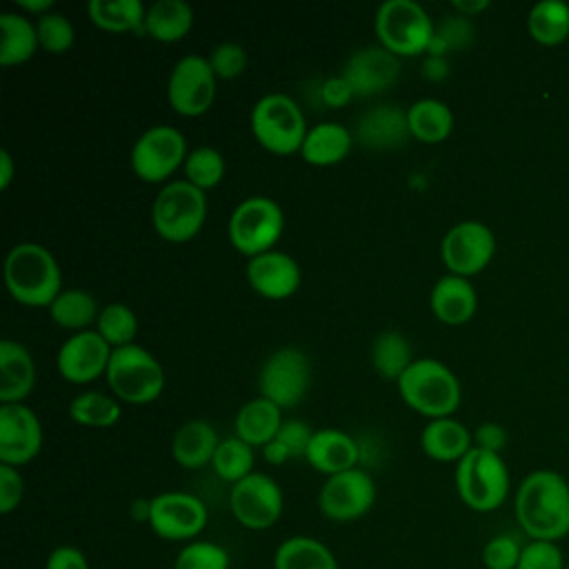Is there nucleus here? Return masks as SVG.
<instances>
[{
    "mask_svg": "<svg viewBox=\"0 0 569 569\" xmlns=\"http://www.w3.org/2000/svg\"><path fill=\"white\" fill-rule=\"evenodd\" d=\"M449 73V62L447 58H440V56H427L422 60V78L431 80V82H440L445 80Z\"/></svg>",
    "mask_w": 569,
    "mask_h": 569,
    "instance_id": "864d4df0",
    "label": "nucleus"
},
{
    "mask_svg": "<svg viewBox=\"0 0 569 569\" xmlns=\"http://www.w3.org/2000/svg\"><path fill=\"white\" fill-rule=\"evenodd\" d=\"M525 542H520L513 533H496L491 536L480 551V560L485 569H516Z\"/></svg>",
    "mask_w": 569,
    "mask_h": 569,
    "instance_id": "c03bdc74",
    "label": "nucleus"
},
{
    "mask_svg": "<svg viewBox=\"0 0 569 569\" xmlns=\"http://www.w3.org/2000/svg\"><path fill=\"white\" fill-rule=\"evenodd\" d=\"M284 231V213L273 198L249 196L236 204L227 222L231 247L247 256H260L276 247Z\"/></svg>",
    "mask_w": 569,
    "mask_h": 569,
    "instance_id": "1a4fd4ad",
    "label": "nucleus"
},
{
    "mask_svg": "<svg viewBox=\"0 0 569 569\" xmlns=\"http://www.w3.org/2000/svg\"><path fill=\"white\" fill-rule=\"evenodd\" d=\"M342 76L356 96L369 98L387 91L398 80L400 58L380 44L360 47L347 58Z\"/></svg>",
    "mask_w": 569,
    "mask_h": 569,
    "instance_id": "6ab92c4d",
    "label": "nucleus"
},
{
    "mask_svg": "<svg viewBox=\"0 0 569 569\" xmlns=\"http://www.w3.org/2000/svg\"><path fill=\"white\" fill-rule=\"evenodd\" d=\"M311 438H313V429L307 422H302L298 418H284V422L280 425L273 440L284 449L289 460H296V458L307 456Z\"/></svg>",
    "mask_w": 569,
    "mask_h": 569,
    "instance_id": "de8ad7c7",
    "label": "nucleus"
},
{
    "mask_svg": "<svg viewBox=\"0 0 569 569\" xmlns=\"http://www.w3.org/2000/svg\"><path fill=\"white\" fill-rule=\"evenodd\" d=\"M471 40H473V24L469 18H465L460 13L445 16L440 22H436L427 56L447 58V53L469 47Z\"/></svg>",
    "mask_w": 569,
    "mask_h": 569,
    "instance_id": "a19ab883",
    "label": "nucleus"
},
{
    "mask_svg": "<svg viewBox=\"0 0 569 569\" xmlns=\"http://www.w3.org/2000/svg\"><path fill=\"white\" fill-rule=\"evenodd\" d=\"M96 331L109 342L111 349L133 345L138 336V318L124 302H109L100 309L96 320Z\"/></svg>",
    "mask_w": 569,
    "mask_h": 569,
    "instance_id": "ea45409f",
    "label": "nucleus"
},
{
    "mask_svg": "<svg viewBox=\"0 0 569 569\" xmlns=\"http://www.w3.org/2000/svg\"><path fill=\"white\" fill-rule=\"evenodd\" d=\"M513 516L527 540L560 542L569 536V482L553 469L527 473L513 496Z\"/></svg>",
    "mask_w": 569,
    "mask_h": 569,
    "instance_id": "f257e3e1",
    "label": "nucleus"
},
{
    "mask_svg": "<svg viewBox=\"0 0 569 569\" xmlns=\"http://www.w3.org/2000/svg\"><path fill=\"white\" fill-rule=\"evenodd\" d=\"M473 447V433L456 418H436L420 431V449L436 462H458Z\"/></svg>",
    "mask_w": 569,
    "mask_h": 569,
    "instance_id": "bb28decb",
    "label": "nucleus"
},
{
    "mask_svg": "<svg viewBox=\"0 0 569 569\" xmlns=\"http://www.w3.org/2000/svg\"><path fill=\"white\" fill-rule=\"evenodd\" d=\"M49 316L58 327L78 333V331L91 329L89 325L98 320L100 309L96 298L89 291L71 287V289H62L56 296V300L49 305Z\"/></svg>",
    "mask_w": 569,
    "mask_h": 569,
    "instance_id": "72a5a7b5",
    "label": "nucleus"
},
{
    "mask_svg": "<svg viewBox=\"0 0 569 569\" xmlns=\"http://www.w3.org/2000/svg\"><path fill=\"white\" fill-rule=\"evenodd\" d=\"M305 460L322 476H336L340 471L358 467L360 445L353 436L336 427H322L313 431Z\"/></svg>",
    "mask_w": 569,
    "mask_h": 569,
    "instance_id": "4be33fe9",
    "label": "nucleus"
},
{
    "mask_svg": "<svg viewBox=\"0 0 569 569\" xmlns=\"http://www.w3.org/2000/svg\"><path fill=\"white\" fill-rule=\"evenodd\" d=\"M413 351L405 333L396 329L380 331L371 345V365L380 378L398 382V378L413 362Z\"/></svg>",
    "mask_w": 569,
    "mask_h": 569,
    "instance_id": "f704fd0d",
    "label": "nucleus"
},
{
    "mask_svg": "<svg viewBox=\"0 0 569 569\" xmlns=\"http://www.w3.org/2000/svg\"><path fill=\"white\" fill-rule=\"evenodd\" d=\"M36 387V362L29 349L11 338L0 342V405L24 402Z\"/></svg>",
    "mask_w": 569,
    "mask_h": 569,
    "instance_id": "b1692460",
    "label": "nucleus"
},
{
    "mask_svg": "<svg viewBox=\"0 0 569 569\" xmlns=\"http://www.w3.org/2000/svg\"><path fill=\"white\" fill-rule=\"evenodd\" d=\"M104 376L111 393L129 405L153 402L164 389L160 360L136 342L113 349Z\"/></svg>",
    "mask_w": 569,
    "mask_h": 569,
    "instance_id": "6e6552de",
    "label": "nucleus"
},
{
    "mask_svg": "<svg viewBox=\"0 0 569 569\" xmlns=\"http://www.w3.org/2000/svg\"><path fill=\"white\" fill-rule=\"evenodd\" d=\"M16 7L20 13L36 16V20H38L44 13L53 11V0H16Z\"/></svg>",
    "mask_w": 569,
    "mask_h": 569,
    "instance_id": "5fc2aeb1",
    "label": "nucleus"
},
{
    "mask_svg": "<svg viewBox=\"0 0 569 569\" xmlns=\"http://www.w3.org/2000/svg\"><path fill=\"white\" fill-rule=\"evenodd\" d=\"M396 385L402 402L429 420L453 416L462 400L456 373L436 358H416Z\"/></svg>",
    "mask_w": 569,
    "mask_h": 569,
    "instance_id": "7ed1b4c3",
    "label": "nucleus"
},
{
    "mask_svg": "<svg viewBox=\"0 0 569 569\" xmlns=\"http://www.w3.org/2000/svg\"><path fill=\"white\" fill-rule=\"evenodd\" d=\"M4 284L18 305L49 309L62 291V271L44 244L18 242L4 258Z\"/></svg>",
    "mask_w": 569,
    "mask_h": 569,
    "instance_id": "f03ea898",
    "label": "nucleus"
},
{
    "mask_svg": "<svg viewBox=\"0 0 569 569\" xmlns=\"http://www.w3.org/2000/svg\"><path fill=\"white\" fill-rule=\"evenodd\" d=\"M149 511H151V498H138L131 502V518L136 522H149Z\"/></svg>",
    "mask_w": 569,
    "mask_h": 569,
    "instance_id": "13d9d810",
    "label": "nucleus"
},
{
    "mask_svg": "<svg viewBox=\"0 0 569 569\" xmlns=\"http://www.w3.org/2000/svg\"><path fill=\"white\" fill-rule=\"evenodd\" d=\"M376 505V482L369 471L353 467L329 476L318 491V509L331 522H353Z\"/></svg>",
    "mask_w": 569,
    "mask_h": 569,
    "instance_id": "2eb2a0df",
    "label": "nucleus"
},
{
    "mask_svg": "<svg viewBox=\"0 0 569 569\" xmlns=\"http://www.w3.org/2000/svg\"><path fill=\"white\" fill-rule=\"evenodd\" d=\"M273 569H340L336 553L320 538L289 536L273 551Z\"/></svg>",
    "mask_w": 569,
    "mask_h": 569,
    "instance_id": "7c9ffc66",
    "label": "nucleus"
},
{
    "mask_svg": "<svg viewBox=\"0 0 569 569\" xmlns=\"http://www.w3.org/2000/svg\"><path fill=\"white\" fill-rule=\"evenodd\" d=\"M311 385V362L298 347H280L260 367L258 391L280 409L296 407L305 400Z\"/></svg>",
    "mask_w": 569,
    "mask_h": 569,
    "instance_id": "9b49d317",
    "label": "nucleus"
},
{
    "mask_svg": "<svg viewBox=\"0 0 569 569\" xmlns=\"http://www.w3.org/2000/svg\"><path fill=\"white\" fill-rule=\"evenodd\" d=\"M229 509L240 527L249 531H264L280 520L284 511V493L271 476L253 471L231 485Z\"/></svg>",
    "mask_w": 569,
    "mask_h": 569,
    "instance_id": "ddd939ff",
    "label": "nucleus"
},
{
    "mask_svg": "<svg viewBox=\"0 0 569 569\" xmlns=\"http://www.w3.org/2000/svg\"><path fill=\"white\" fill-rule=\"evenodd\" d=\"M36 31H38L40 49H44L47 53L60 56L69 51L76 42V29L71 20L56 9L36 20Z\"/></svg>",
    "mask_w": 569,
    "mask_h": 569,
    "instance_id": "37998d69",
    "label": "nucleus"
},
{
    "mask_svg": "<svg viewBox=\"0 0 569 569\" xmlns=\"http://www.w3.org/2000/svg\"><path fill=\"white\" fill-rule=\"evenodd\" d=\"M496 253L493 231L478 220L453 224L440 242V258L449 273L471 278L480 273Z\"/></svg>",
    "mask_w": 569,
    "mask_h": 569,
    "instance_id": "dca6fc26",
    "label": "nucleus"
},
{
    "mask_svg": "<svg viewBox=\"0 0 569 569\" xmlns=\"http://www.w3.org/2000/svg\"><path fill=\"white\" fill-rule=\"evenodd\" d=\"M24 496V480L18 467L0 465V513H11L18 509Z\"/></svg>",
    "mask_w": 569,
    "mask_h": 569,
    "instance_id": "09e8293b",
    "label": "nucleus"
},
{
    "mask_svg": "<svg viewBox=\"0 0 569 569\" xmlns=\"http://www.w3.org/2000/svg\"><path fill=\"white\" fill-rule=\"evenodd\" d=\"M216 73L209 67L207 56H182L167 80L169 107L184 118H198L213 107L216 100Z\"/></svg>",
    "mask_w": 569,
    "mask_h": 569,
    "instance_id": "4468645a",
    "label": "nucleus"
},
{
    "mask_svg": "<svg viewBox=\"0 0 569 569\" xmlns=\"http://www.w3.org/2000/svg\"><path fill=\"white\" fill-rule=\"evenodd\" d=\"M451 7H453L456 13H460L465 18H471L480 11H485L489 7V0H453Z\"/></svg>",
    "mask_w": 569,
    "mask_h": 569,
    "instance_id": "6e6d98bb",
    "label": "nucleus"
},
{
    "mask_svg": "<svg viewBox=\"0 0 569 569\" xmlns=\"http://www.w3.org/2000/svg\"><path fill=\"white\" fill-rule=\"evenodd\" d=\"M13 173H16V164H13V158L7 149L0 151V189H9L11 180H13Z\"/></svg>",
    "mask_w": 569,
    "mask_h": 569,
    "instance_id": "4d7b16f0",
    "label": "nucleus"
},
{
    "mask_svg": "<svg viewBox=\"0 0 569 569\" xmlns=\"http://www.w3.org/2000/svg\"><path fill=\"white\" fill-rule=\"evenodd\" d=\"M353 140V131H349L345 124L333 120L318 122L309 127L300 156L311 167H331L349 156Z\"/></svg>",
    "mask_w": 569,
    "mask_h": 569,
    "instance_id": "a878e982",
    "label": "nucleus"
},
{
    "mask_svg": "<svg viewBox=\"0 0 569 569\" xmlns=\"http://www.w3.org/2000/svg\"><path fill=\"white\" fill-rule=\"evenodd\" d=\"M40 49L36 22L20 11L0 13V64L16 67L36 56Z\"/></svg>",
    "mask_w": 569,
    "mask_h": 569,
    "instance_id": "c85d7f7f",
    "label": "nucleus"
},
{
    "mask_svg": "<svg viewBox=\"0 0 569 569\" xmlns=\"http://www.w3.org/2000/svg\"><path fill=\"white\" fill-rule=\"evenodd\" d=\"M565 551L558 542L527 540L516 569H565Z\"/></svg>",
    "mask_w": 569,
    "mask_h": 569,
    "instance_id": "49530a36",
    "label": "nucleus"
},
{
    "mask_svg": "<svg viewBox=\"0 0 569 569\" xmlns=\"http://www.w3.org/2000/svg\"><path fill=\"white\" fill-rule=\"evenodd\" d=\"M436 22L416 0H385L376 9L373 31L378 44L398 58H413L429 51Z\"/></svg>",
    "mask_w": 569,
    "mask_h": 569,
    "instance_id": "423d86ee",
    "label": "nucleus"
},
{
    "mask_svg": "<svg viewBox=\"0 0 569 569\" xmlns=\"http://www.w3.org/2000/svg\"><path fill=\"white\" fill-rule=\"evenodd\" d=\"M182 171H184L187 182L207 191V189H213L222 182L227 164H224V158L218 149H213L209 144H202V147H196L187 153Z\"/></svg>",
    "mask_w": 569,
    "mask_h": 569,
    "instance_id": "58836bf2",
    "label": "nucleus"
},
{
    "mask_svg": "<svg viewBox=\"0 0 569 569\" xmlns=\"http://www.w3.org/2000/svg\"><path fill=\"white\" fill-rule=\"evenodd\" d=\"M218 445L220 438L213 425L202 418H191L173 431L171 458L182 469H202L211 465Z\"/></svg>",
    "mask_w": 569,
    "mask_h": 569,
    "instance_id": "393cba45",
    "label": "nucleus"
},
{
    "mask_svg": "<svg viewBox=\"0 0 569 569\" xmlns=\"http://www.w3.org/2000/svg\"><path fill=\"white\" fill-rule=\"evenodd\" d=\"M529 36L540 44H558L569 36V4L565 0H540L527 16Z\"/></svg>",
    "mask_w": 569,
    "mask_h": 569,
    "instance_id": "c9c22d12",
    "label": "nucleus"
},
{
    "mask_svg": "<svg viewBox=\"0 0 569 569\" xmlns=\"http://www.w3.org/2000/svg\"><path fill=\"white\" fill-rule=\"evenodd\" d=\"M42 449V425L24 402L0 405V465L24 467Z\"/></svg>",
    "mask_w": 569,
    "mask_h": 569,
    "instance_id": "f3484780",
    "label": "nucleus"
},
{
    "mask_svg": "<svg viewBox=\"0 0 569 569\" xmlns=\"http://www.w3.org/2000/svg\"><path fill=\"white\" fill-rule=\"evenodd\" d=\"M318 93H320V100H322L327 107H331V109H342V107H347V104L356 98L351 84L345 80L342 73L325 78V80L320 82Z\"/></svg>",
    "mask_w": 569,
    "mask_h": 569,
    "instance_id": "8fccbe9b",
    "label": "nucleus"
},
{
    "mask_svg": "<svg viewBox=\"0 0 569 569\" xmlns=\"http://www.w3.org/2000/svg\"><path fill=\"white\" fill-rule=\"evenodd\" d=\"M431 313L449 327H460L469 322L478 309V293L469 278L447 273L436 280L429 293Z\"/></svg>",
    "mask_w": 569,
    "mask_h": 569,
    "instance_id": "5701e85b",
    "label": "nucleus"
},
{
    "mask_svg": "<svg viewBox=\"0 0 569 569\" xmlns=\"http://www.w3.org/2000/svg\"><path fill=\"white\" fill-rule=\"evenodd\" d=\"M44 569H91L89 558L73 545H58L49 551Z\"/></svg>",
    "mask_w": 569,
    "mask_h": 569,
    "instance_id": "3c124183",
    "label": "nucleus"
},
{
    "mask_svg": "<svg viewBox=\"0 0 569 569\" xmlns=\"http://www.w3.org/2000/svg\"><path fill=\"white\" fill-rule=\"evenodd\" d=\"M282 422H284L282 409L278 405H273L271 400L258 396L238 409L233 427H236V436L240 440H244L253 449L256 447L262 449L267 442H271L276 438Z\"/></svg>",
    "mask_w": 569,
    "mask_h": 569,
    "instance_id": "cd10ccee",
    "label": "nucleus"
},
{
    "mask_svg": "<svg viewBox=\"0 0 569 569\" xmlns=\"http://www.w3.org/2000/svg\"><path fill=\"white\" fill-rule=\"evenodd\" d=\"M565 569H569V562H567V567H565Z\"/></svg>",
    "mask_w": 569,
    "mask_h": 569,
    "instance_id": "bf43d9fd",
    "label": "nucleus"
},
{
    "mask_svg": "<svg viewBox=\"0 0 569 569\" xmlns=\"http://www.w3.org/2000/svg\"><path fill=\"white\" fill-rule=\"evenodd\" d=\"M207 60H209L211 71L220 80H233V78L242 76L247 64H249L247 49L242 44H238V42H220V44H216L209 51Z\"/></svg>",
    "mask_w": 569,
    "mask_h": 569,
    "instance_id": "a18cd8bd",
    "label": "nucleus"
},
{
    "mask_svg": "<svg viewBox=\"0 0 569 569\" xmlns=\"http://www.w3.org/2000/svg\"><path fill=\"white\" fill-rule=\"evenodd\" d=\"M353 138L360 147L373 151H389L402 147L411 138L407 109L398 104H376L367 109L356 122Z\"/></svg>",
    "mask_w": 569,
    "mask_h": 569,
    "instance_id": "412c9836",
    "label": "nucleus"
},
{
    "mask_svg": "<svg viewBox=\"0 0 569 569\" xmlns=\"http://www.w3.org/2000/svg\"><path fill=\"white\" fill-rule=\"evenodd\" d=\"M407 122L411 138L425 144H438L449 138L453 129V113L449 104L438 98H420L409 104Z\"/></svg>",
    "mask_w": 569,
    "mask_h": 569,
    "instance_id": "473e14b6",
    "label": "nucleus"
},
{
    "mask_svg": "<svg viewBox=\"0 0 569 569\" xmlns=\"http://www.w3.org/2000/svg\"><path fill=\"white\" fill-rule=\"evenodd\" d=\"M253 465H256V453L251 445L240 440L236 433L229 438H220V445L211 460L213 473L220 480L236 485L249 473H253Z\"/></svg>",
    "mask_w": 569,
    "mask_h": 569,
    "instance_id": "4c0bfd02",
    "label": "nucleus"
},
{
    "mask_svg": "<svg viewBox=\"0 0 569 569\" xmlns=\"http://www.w3.org/2000/svg\"><path fill=\"white\" fill-rule=\"evenodd\" d=\"M249 124L258 144L276 156L300 153L309 131L302 107L280 91L258 98L251 109Z\"/></svg>",
    "mask_w": 569,
    "mask_h": 569,
    "instance_id": "39448f33",
    "label": "nucleus"
},
{
    "mask_svg": "<svg viewBox=\"0 0 569 569\" xmlns=\"http://www.w3.org/2000/svg\"><path fill=\"white\" fill-rule=\"evenodd\" d=\"M111 353L109 342L96 329H87L71 333V338L60 345L56 367L67 382L87 385L107 373Z\"/></svg>",
    "mask_w": 569,
    "mask_h": 569,
    "instance_id": "a211bd4d",
    "label": "nucleus"
},
{
    "mask_svg": "<svg viewBox=\"0 0 569 569\" xmlns=\"http://www.w3.org/2000/svg\"><path fill=\"white\" fill-rule=\"evenodd\" d=\"M249 287L267 300H284L293 296L302 282V269L289 253L269 249L247 260Z\"/></svg>",
    "mask_w": 569,
    "mask_h": 569,
    "instance_id": "aec40b11",
    "label": "nucleus"
},
{
    "mask_svg": "<svg viewBox=\"0 0 569 569\" xmlns=\"http://www.w3.org/2000/svg\"><path fill=\"white\" fill-rule=\"evenodd\" d=\"M207 220V196L191 182L169 180L151 204L153 231L167 242H189Z\"/></svg>",
    "mask_w": 569,
    "mask_h": 569,
    "instance_id": "0eeeda50",
    "label": "nucleus"
},
{
    "mask_svg": "<svg viewBox=\"0 0 569 569\" xmlns=\"http://www.w3.org/2000/svg\"><path fill=\"white\" fill-rule=\"evenodd\" d=\"M196 22L193 7L184 0H156L147 7L144 31L156 42H178L182 40Z\"/></svg>",
    "mask_w": 569,
    "mask_h": 569,
    "instance_id": "c756f323",
    "label": "nucleus"
},
{
    "mask_svg": "<svg viewBox=\"0 0 569 569\" xmlns=\"http://www.w3.org/2000/svg\"><path fill=\"white\" fill-rule=\"evenodd\" d=\"M209 522L207 505L189 491H160L151 498L149 527L151 531L169 542H191L204 531Z\"/></svg>",
    "mask_w": 569,
    "mask_h": 569,
    "instance_id": "f8f14e48",
    "label": "nucleus"
},
{
    "mask_svg": "<svg viewBox=\"0 0 569 569\" xmlns=\"http://www.w3.org/2000/svg\"><path fill=\"white\" fill-rule=\"evenodd\" d=\"M453 485L465 507L478 513H489L505 505L511 480L500 453L471 447L456 462Z\"/></svg>",
    "mask_w": 569,
    "mask_h": 569,
    "instance_id": "20e7f679",
    "label": "nucleus"
},
{
    "mask_svg": "<svg viewBox=\"0 0 569 569\" xmlns=\"http://www.w3.org/2000/svg\"><path fill=\"white\" fill-rule=\"evenodd\" d=\"M69 418L82 427L93 429H109L113 427L120 416V402L116 396H107L102 391H82L69 402Z\"/></svg>",
    "mask_w": 569,
    "mask_h": 569,
    "instance_id": "e433bc0d",
    "label": "nucleus"
},
{
    "mask_svg": "<svg viewBox=\"0 0 569 569\" xmlns=\"http://www.w3.org/2000/svg\"><path fill=\"white\" fill-rule=\"evenodd\" d=\"M187 140L171 124H153L144 129L131 147V169L142 182L160 184L184 164Z\"/></svg>",
    "mask_w": 569,
    "mask_h": 569,
    "instance_id": "9d476101",
    "label": "nucleus"
},
{
    "mask_svg": "<svg viewBox=\"0 0 569 569\" xmlns=\"http://www.w3.org/2000/svg\"><path fill=\"white\" fill-rule=\"evenodd\" d=\"M87 16L98 29L107 33L147 36V7L140 0H89Z\"/></svg>",
    "mask_w": 569,
    "mask_h": 569,
    "instance_id": "2f4dec72",
    "label": "nucleus"
},
{
    "mask_svg": "<svg viewBox=\"0 0 569 569\" xmlns=\"http://www.w3.org/2000/svg\"><path fill=\"white\" fill-rule=\"evenodd\" d=\"M173 569H231V556L222 545L198 538L180 547Z\"/></svg>",
    "mask_w": 569,
    "mask_h": 569,
    "instance_id": "79ce46f5",
    "label": "nucleus"
},
{
    "mask_svg": "<svg viewBox=\"0 0 569 569\" xmlns=\"http://www.w3.org/2000/svg\"><path fill=\"white\" fill-rule=\"evenodd\" d=\"M505 445H507V431L498 422H482L473 431V447H478V449L500 453L505 449Z\"/></svg>",
    "mask_w": 569,
    "mask_h": 569,
    "instance_id": "603ef678",
    "label": "nucleus"
}]
</instances>
